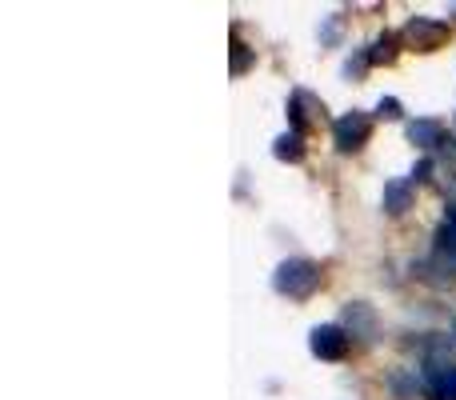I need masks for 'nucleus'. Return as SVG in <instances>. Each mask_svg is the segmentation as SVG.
Returning a JSON list of instances; mask_svg holds the SVG:
<instances>
[{
	"label": "nucleus",
	"instance_id": "obj_1",
	"mask_svg": "<svg viewBox=\"0 0 456 400\" xmlns=\"http://www.w3.org/2000/svg\"><path fill=\"white\" fill-rule=\"evenodd\" d=\"M321 284H324L321 265H316V260H308V257L281 260V265H276V273H273V289L281 292V297H289V300H308L316 289H321Z\"/></svg>",
	"mask_w": 456,
	"mask_h": 400
},
{
	"label": "nucleus",
	"instance_id": "obj_2",
	"mask_svg": "<svg viewBox=\"0 0 456 400\" xmlns=\"http://www.w3.org/2000/svg\"><path fill=\"white\" fill-rule=\"evenodd\" d=\"M444 340L441 345H433V356L425 361V372H420L428 400H456V361L444 356Z\"/></svg>",
	"mask_w": 456,
	"mask_h": 400
},
{
	"label": "nucleus",
	"instance_id": "obj_3",
	"mask_svg": "<svg viewBox=\"0 0 456 400\" xmlns=\"http://www.w3.org/2000/svg\"><path fill=\"white\" fill-rule=\"evenodd\" d=\"M369 136H372V117L361 112V109H353V112H345V117L332 120V144H337L340 157L361 152L364 144H369Z\"/></svg>",
	"mask_w": 456,
	"mask_h": 400
},
{
	"label": "nucleus",
	"instance_id": "obj_4",
	"mask_svg": "<svg viewBox=\"0 0 456 400\" xmlns=\"http://www.w3.org/2000/svg\"><path fill=\"white\" fill-rule=\"evenodd\" d=\"M308 348H313L316 361H345L348 348H353V337L345 332V324H316L308 332Z\"/></svg>",
	"mask_w": 456,
	"mask_h": 400
},
{
	"label": "nucleus",
	"instance_id": "obj_5",
	"mask_svg": "<svg viewBox=\"0 0 456 400\" xmlns=\"http://www.w3.org/2000/svg\"><path fill=\"white\" fill-rule=\"evenodd\" d=\"M340 324H345V332H348L353 340H361V345H377V337H380L377 308H372L369 300H348V305H345V316H340Z\"/></svg>",
	"mask_w": 456,
	"mask_h": 400
},
{
	"label": "nucleus",
	"instance_id": "obj_6",
	"mask_svg": "<svg viewBox=\"0 0 456 400\" xmlns=\"http://www.w3.org/2000/svg\"><path fill=\"white\" fill-rule=\"evenodd\" d=\"M401 40L409 48H417V53H433V48H441L444 40H449V24L433 20V16H412V20L404 24Z\"/></svg>",
	"mask_w": 456,
	"mask_h": 400
},
{
	"label": "nucleus",
	"instance_id": "obj_7",
	"mask_svg": "<svg viewBox=\"0 0 456 400\" xmlns=\"http://www.w3.org/2000/svg\"><path fill=\"white\" fill-rule=\"evenodd\" d=\"M412 273H417L420 281L436 284V289H449V284H456V260H452V257H444V252H436V249H433V257L417 260V265H412Z\"/></svg>",
	"mask_w": 456,
	"mask_h": 400
},
{
	"label": "nucleus",
	"instance_id": "obj_8",
	"mask_svg": "<svg viewBox=\"0 0 456 400\" xmlns=\"http://www.w3.org/2000/svg\"><path fill=\"white\" fill-rule=\"evenodd\" d=\"M409 141L417 144L420 152H436V149H444V125L441 120H433V117H420V120H409Z\"/></svg>",
	"mask_w": 456,
	"mask_h": 400
},
{
	"label": "nucleus",
	"instance_id": "obj_9",
	"mask_svg": "<svg viewBox=\"0 0 456 400\" xmlns=\"http://www.w3.org/2000/svg\"><path fill=\"white\" fill-rule=\"evenodd\" d=\"M385 385L396 400H417L420 393H425V380L417 377V369H393L385 377Z\"/></svg>",
	"mask_w": 456,
	"mask_h": 400
},
{
	"label": "nucleus",
	"instance_id": "obj_10",
	"mask_svg": "<svg viewBox=\"0 0 456 400\" xmlns=\"http://www.w3.org/2000/svg\"><path fill=\"white\" fill-rule=\"evenodd\" d=\"M412 189H417L412 181H385V197H380V204H385L388 216H404V212L412 208Z\"/></svg>",
	"mask_w": 456,
	"mask_h": 400
},
{
	"label": "nucleus",
	"instance_id": "obj_11",
	"mask_svg": "<svg viewBox=\"0 0 456 400\" xmlns=\"http://www.w3.org/2000/svg\"><path fill=\"white\" fill-rule=\"evenodd\" d=\"M305 136L300 133H281L273 141V157L276 160H284V165H300V160H305Z\"/></svg>",
	"mask_w": 456,
	"mask_h": 400
},
{
	"label": "nucleus",
	"instance_id": "obj_12",
	"mask_svg": "<svg viewBox=\"0 0 456 400\" xmlns=\"http://www.w3.org/2000/svg\"><path fill=\"white\" fill-rule=\"evenodd\" d=\"M401 32H380L377 40H372L369 45V61H372V69H377V64H393L396 61V53H401Z\"/></svg>",
	"mask_w": 456,
	"mask_h": 400
},
{
	"label": "nucleus",
	"instance_id": "obj_13",
	"mask_svg": "<svg viewBox=\"0 0 456 400\" xmlns=\"http://www.w3.org/2000/svg\"><path fill=\"white\" fill-rule=\"evenodd\" d=\"M228 56H232V77H244V72L256 64V48H248L240 37H232V48H228Z\"/></svg>",
	"mask_w": 456,
	"mask_h": 400
},
{
	"label": "nucleus",
	"instance_id": "obj_14",
	"mask_svg": "<svg viewBox=\"0 0 456 400\" xmlns=\"http://www.w3.org/2000/svg\"><path fill=\"white\" fill-rule=\"evenodd\" d=\"M369 69H372V61H369V48H356V53L345 61V77H348V80H361Z\"/></svg>",
	"mask_w": 456,
	"mask_h": 400
},
{
	"label": "nucleus",
	"instance_id": "obj_15",
	"mask_svg": "<svg viewBox=\"0 0 456 400\" xmlns=\"http://www.w3.org/2000/svg\"><path fill=\"white\" fill-rule=\"evenodd\" d=\"M289 125H292V133H300V136H305V128H308V109L300 104L297 93L289 96Z\"/></svg>",
	"mask_w": 456,
	"mask_h": 400
},
{
	"label": "nucleus",
	"instance_id": "obj_16",
	"mask_svg": "<svg viewBox=\"0 0 456 400\" xmlns=\"http://www.w3.org/2000/svg\"><path fill=\"white\" fill-rule=\"evenodd\" d=\"M377 117L380 120H401L404 117V104L396 101V96H380V101H377Z\"/></svg>",
	"mask_w": 456,
	"mask_h": 400
},
{
	"label": "nucleus",
	"instance_id": "obj_17",
	"mask_svg": "<svg viewBox=\"0 0 456 400\" xmlns=\"http://www.w3.org/2000/svg\"><path fill=\"white\" fill-rule=\"evenodd\" d=\"M340 20H345V16L337 12V16H329V20L321 24V45H329V48L340 45Z\"/></svg>",
	"mask_w": 456,
	"mask_h": 400
},
{
	"label": "nucleus",
	"instance_id": "obj_18",
	"mask_svg": "<svg viewBox=\"0 0 456 400\" xmlns=\"http://www.w3.org/2000/svg\"><path fill=\"white\" fill-rule=\"evenodd\" d=\"M428 176H433V160H428V157H425V160H420V165H417V168H412V176H409V181H412V184H425V181H428Z\"/></svg>",
	"mask_w": 456,
	"mask_h": 400
},
{
	"label": "nucleus",
	"instance_id": "obj_19",
	"mask_svg": "<svg viewBox=\"0 0 456 400\" xmlns=\"http://www.w3.org/2000/svg\"><path fill=\"white\" fill-rule=\"evenodd\" d=\"M444 220L456 228V200H449V208H444Z\"/></svg>",
	"mask_w": 456,
	"mask_h": 400
},
{
	"label": "nucleus",
	"instance_id": "obj_20",
	"mask_svg": "<svg viewBox=\"0 0 456 400\" xmlns=\"http://www.w3.org/2000/svg\"><path fill=\"white\" fill-rule=\"evenodd\" d=\"M449 345H456V321H452V332H449Z\"/></svg>",
	"mask_w": 456,
	"mask_h": 400
}]
</instances>
